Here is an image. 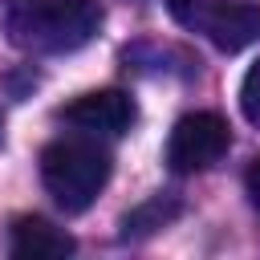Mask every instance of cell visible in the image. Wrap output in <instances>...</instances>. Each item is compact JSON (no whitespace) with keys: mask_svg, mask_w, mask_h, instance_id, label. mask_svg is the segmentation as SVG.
Segmentation results:
<instances>
[{"mask_svg":"<svg viewBox=\"0 0 260 260\" xmlns=\"http://www.w3.org/2000/svg\"><path fill=\"white\" fill-rule=\"evenodd\" d=\"M102 24L98 0H8L4 32L24 53H73Z\"/></svg>","mask_w":260,"mask_h":260,"instance_id":"cell-1","label":"cell"},{"mask_svg":"<svg viewBox=\"0 0 260 260\" xmlns=\"http://www.w3.org/2000/svg\"><path fill=\"white\" fill-rule=\"evenodd\" d=\"M110 150L93 134L77 138H57L41 150V183L53 195V203L69 215L85 211L98 191L110 183Z\"/></svg>","mask_w":260,"mask_h":260,"instance_id":"cell-2","label":"cell"},{"mask_svg":"<svg viewBox=\"0 0 260 260\" xmlns=\"http://www.w3.org/2000/svg\"><path fill=\"white\" fill-rule=\"evenodd\" d=\"M167 12L187 32L211 41L223 53H240L260 41V4L240 0H167Z\"/></svg>","mask_w":260,"mask_h":260,"instance_id":"cell-3","label":"cell"},{"mask_svg":"<svg viewBox=\"0 0 260 260\" xmlns=\"http://www.w3.org/2000/svg\"><path fill=\"white\" fill-rule=\"evenodd\" d=\"M232 146V130L219 114L211 110H195V114H183L167 138V167L175 175H195V171H207L215 167Z\"/></svg>","mask_w":260,"mask_h":260,"instance_id":"cell-4","label":"cell"},{"mask_svg":"<svg viewBox=\"0 0 260 260\" xmlns=\"http://www.w3.org/2000/svg\"><path fill=\"white\" fill-rule=\"evenodd\" d=\"M138 110H134V98L122 93V89H93V93H81L77 102H69L61 110V122L81 130V134H126L134 126Z\"/></svg>","mask_w":260,"mask_h":260,"instance_id":"cell-5","label":"cell"},{"mask_svg":"<svg viewBox=\"0 0 260 260\" xmlns=\"http://www.w3.org/2000/svg\"><path fill=\"white\" fill-rule=\"evenodd\" d=\"M73 248H77L73 236L53 228L41 215H20L8 228V252L16 260H53V256H69Z\"/></svg>","mask_w":260,"mask_h":260,"instance_id":"cell-6","label":"cell"},{"mask_svg":"<svg viewBox=\"0 0 260 260\" xmlns=\"http://www.w3.org/2000/svg\"><path fill=\"white\" fill-rule=\"evenodd\" d=\"M179 211H183L179 195H171V191L150 195L146 203H138L134 211H126V215H122V240H142V236H154L158 228H167L171 219H179Z\"/></svg>","mask_w":260,"mask_h":260,"instance_id":"cell-7","label":"cell"},{"mask_svg":"<svg viewBox=\"0 0 260 260\" xmlns=\"http://www.w3.org/2000/svg\"><path fill=\"white\" fill-rule=\"evenodd\" d=\"M240 110H244V118L260 130V61H252V69L244 73V85H240Z\"/></svg>","mask_w":260,"mask_h":260,"instance_id":"cell-8","label":"cell"},{"mask_svg":"<svg viewBox=\"0 0 260 260\" xmlns=\"http://www.w3.org/2000/svg\"><path fill=\"white\" fill-rule=\"evenodd\" d=\"M244 187H248V199H252V207L260 211V158L248 167V175H244Z\"/></svg>","mask_w":260,"mask_h":260,"instance_id":"cell-9","label":"cell"},{"mask_svg":"<svg viewBox=\"0 0 260 260\" xmlns=\"http://www.w3.org/2000/svg\"><path fill=\"white\" fill-rule=\"evenodd\" d=\"M0 138H4V118H0Z\"/></svg>","mask_w":260,"mask_h":260,"instance_id":"cell-10","label":"cell"}]
</instances>
